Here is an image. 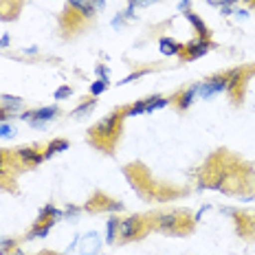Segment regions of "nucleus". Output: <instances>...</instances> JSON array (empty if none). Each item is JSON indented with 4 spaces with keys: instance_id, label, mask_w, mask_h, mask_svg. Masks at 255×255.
<instances>
[{
    "instance_id": "1",
    "label": "nucleus",
    "mask_w": 255,
    "mask_h": 255,
    "mask_svg": "<svg viewBox=\"0 0 255 255\" xmlns=\"http://www.w3.org/2000/svg\"><path fill=\"white\" fill-rule=\"evenodd\" d=\"M121 119H124V110H121V108H117L110 115L102 117L97 124L90 128V132H88L90 141L97 143V147L113 150V143L117 141V136H119V130H121Z\"/></svg>"
},
{
    "instance_id": "2",
    "label": "nucleus",
    "mask_w": 255,
    "mask_h": 255,
    "mask_svg": "<svg viewBox=\"0 0 255 255\" xmlns=\"http://www.w3.org/2000/svg\"><path fill=\"white\" fill-rule=\"evenodd\" d=\"M152 227L158 231L172 233V236H180V233L191 231V222L187 220V214L183 211H169V214H156L152 218Z\"/></svg>"
},
{
    "instance_id": "3",
    "label": "nucleus",
    "mask_w": 255,
    "mask_h": 255,
    "mask_svg": "<svg viewBox=\"0 0 255 255\" xmlns=\"http://www.w3.org/2000/svg\"><path fill=\"white\" fill-rule=\"evenodd\" d=\"M147 225L143 220V216H128L126 220L119 222V238L121 240H136L145 233Z\"/></svg>"
},
{
    "instance_id": "4",
    "label": "nucleus",
    "mask_w": 255,
    "mask_h": 255,
    "mask_svg": "<svg viewBox=\"0 0 255 255\" xmlns=\"http://www.w3.org/2000/svg\"><path fill=\"white\" fill-rule=\"evenodd\" d=\"M222 90H227V75H214L207 79V82L198 84V95L205 99L216 93H222Z\"/></svg>"
},
{
    "instance_id": "5",
    "label": "nucleus",
    "mask_w": 255,
    "mask_h": 255,
    "mask_svg": "<svg viewBox=\"0 0 255 255\" xmlns=\"http://www.w3.org/2000/svg\"><path fill=\"white\" fill-rule=\"evenodd\" d=\"M57 115H60V108H57V106H46V108H40V110H31L29 124H31V128H44L46 121L55 119Z\"/></svg>"
},
{
    "instance_id": "6",
    "label": "nucleus",
    "mask_w": 255,
    "mask_h": 255,
    "mask_svg": "<svg viewBox=\"0 0 255 255\" xmlns=\"http://www.w3.org/2000/svg\"><path fill=\"white\" fill-rule=\"evenodd\" d=\"M211 49V42L209 40H194V42H189L187 46H183V57L185 60H198V57H203L207 55V51Z\"/></svg>"
},
{
    "instance_id": "7",
    "label": "nucleus",
    "mask_w": 255,
    "mask_h": 255,
    "mask_svg": "<svg viewBox=\"0 0 255 255\" xmlns=\"http://www.w3.org/2000/svg\"><path fill=\"white\" fill-rule=\"evenodd\" d=\"M66 2H68V7H71L73 11H77L84 20H93L95 13H97V7H95L90 0H66Z\"/></svg>"
},
{
    "instance_id": "8",
    "label": "nucleus",
    "mask_w": 255,
    "mask_h": 255,
    "mask_svg": "<svg viewBox=\"0 0 255 255\" xmlns=\"http://www.w3.org/2000/svg\"><path fill=\"white\" fill-rule=\"evenodd\" d=\"M238 231L242 236H253L255 238V214H236Z\"/></svg>"
},
{
    "instance_id": "9",
    "label": "nucleus",
    "mask_w": 255,
    "mask_h": 255,
    "mask_svg": "<svg viewBox=\"0 0 255 255\" xmlns=\"http://www.w3.org/2000/svg\"><path fill=\"white\" fill-rule=\"evenodd\" d=\"M15 154H18L20 161L26 163V165H40V163H44V154H40L35 147H20Z\"/></svg>"
},
{
    "instance_id": "10",
    "label": "nucleus",
    "mask_w": 255,
    "mask_h": 255,
    "mask_svg": "<svg viewBox=\"0 0 255 255\" xmlns=\"http://www.w3.org/2000/svg\"><path fill=\"white\" fill-rule=\"evenodd\" d=\"M185 18L191 22V26H194L196 31H198V38L200 40H209V29H207V24H205V20L200 18L198 13H191V11H185Z\"/></svg>"
},
{
    "instance_id": "11",
    "label": "nucleus",
    "mask_w": 255,
    "mask_h": 255,
    "mask_svg": "<svg viewBox=\"0 0 255 255\" xmlns=\"http://www.w3.org/2000/svg\"><path fill=\"white\" fill-rule=\"evenodd\" d=\"M64 214L60 209H57L55 205H44L42 207V211H40V216H38V220H35V225H44V222H51V220H57V218H62Z\"/></svg>"
},
{
    "instance_id": "12",
    "label": "nucleus",
    "mask_w": 255,
    "mask_h": 255,
    "mask_svg": "<svg viewBox=\"0 0 255 255\" xmlns=\"http://www.w3.org/2000/svg\"><path fill=\"white\" fill-rule=\"evenodd\" d=\"M196 95H198V84H196V86H191V88H187V90H183V93L176 97L178 110H187L189 106H191V102H194Z\"/></svg>"
},
{
    "instance_id": "13",
    "label": "nucleus",
    "mask_w": 255,
    "mask_h": 255,
    "mask_svg": "<svg viewBox=\"0 0 255 255\" xmlns=\"http://www.w3.org/2000/svg\"><path fill=\"white\" fill-rule=\"evenodd\" d=\"M158 49H161L163 55L172 57V55H176V53L183 51V46H180L178 42H174L172 38H161V40H158Z\"/></svg>"
},
{
    "instance_id": "14",
    "label": "nucleus",
    "mask_w": 255,
    "mask_h": 255,
    "mask_svg": "<svg viewBox=\"0 0 255 255\" xmlns=\"http://www.w3.org/2000/svg\"><path fill=\"white\" fill-rule=\"evenodd\" d=\"M68 139H55V141H51L49 143V147L44 150V161H49V158H53L57 152H64V150H68Z\"/></svg>"
},
{
    "instance_id": "15",
    "label": "nucleus",
    "mask_w": 255,
    "mask_h": 255,
    "mask_svg": "<svg viewBox=\"0 0 255 255\" xmlns=\"http://www.w3.org/2000/svg\"><path fill=\"white\" fill-rule=\"evenodd\" d=\"M55 222H57V220L44 222V225H33L26 238H29V240H35V238H44V236H49V231L53 229V225H55Z\"/></svg>"
},
{
    "instance_id": "16",
    "label": "nucleus",
    "mask_w": 255,
    "mask_h": 255,
    "mask_svg": "<svg viewBox=\"0 0 255 255\" xmlns=\"http://www.w3.org/2000/svg\"><path fill=\"white\" fill-rule=\"evenodd\" d=\"M119 218L117 216H110V220H108V225H106V242L108 244H113L117 240V236H119Z\"/></svg>"
},
{
    "instance_id": "17",
    "label": "nucleus",
    "mask_w": 255,
    "mask_h": 255,
    "mask_svg": "<svg viewBox=\"0 0 255 255\" xmlns=\"http://www.w3.org/2000/svg\"><path fill=\"white\" fill-rule=\"evenodd\" d=\"M99 251V240H97V236L95 233H88L86 238H84V242H82V253L84 255H95Z\"/></svg>"
},
{
    "instance_id": "18",
    "label": "nucleus",
    "mask_w": 255,
    "mask_h": 255,
    "mask_svg": "<svg viewBox=\"0 0 255 255\" xmlns=\"http://www.w3.org/2000/svg\"><path fill=\"white\" fill-rule=\"evenodd\" d=\"M95 106H97V102H95V97H93V99H88V102L79 104V106H77V108H75V110H73V117H77V119H79V117L88 115V113H90V110H93V108H95Z\"/></svg>"
},
{
    "instance_id": "19",
    "label": "nucleus",
    "mask_w": 255,
    "mask_h": 255,
    "mask_svg": "<svg viewBox=\"0 0 255 255\" xmlns=\"http://www.w3.org/2000/svg\"><path fill=\"white\" fill-rule=\"evenodd\" d=\"M2 104H4V108H9L11 113L13 110H18V108H22V99L11 97V95H2Z\"/></svg>"
},
{
    "instance_id": "20",
    "label": "nucleus",
    "mask_w": 255,
    "mask_h": 255,
    "mask_svg": "<svg viewBox=\"0 0 255 255\" xmlns=\"http://www.w3.org/2000/svg\"><path fill=\"white\" fill-rule=\"evenodd\" d=\"M154 2H158V0H128V11L124 15H132L134 7H150Z\"/></svg>"
},
{
    "instance_id": "21",
    "label": "nucleus",
    "mask_w": 255,
    "mask_h": 255,
    "mask_svg": "<svg viewBox=\"0 0 255 255\" xmlns=\"http://www.w3.org/2000/svg\"><path fill=\"white\" fill-rule=\"evenodd\" d=\"M11 251H15V240H13V238L0 240V255H9Z\"/></svg>"
},
{
    "instance_id": "22",
    "label": "nucleus",
    "mask_w": 255,
    "mask_h": 255,
    "mask_svg": "<svg viewBox=\"0 0 255 255\" xmlns=\"http://www.w3.org/2000/svg\"><path fill=\"white\" fill-rule=\"evenodd\" d=\"M11 136H15V128L9 126L7 121L0 124V139H11Z\"/></svg>"
},
{
    "instance_id": "23",
    "label": "nucleus",
    "mask_w": 255,
    "mask_h": 255,
    "mask_svg": "<svg viewBox=\"0 0 255 255\" xmlns=\"http://www.w3.org/2000/svg\"><path fill=\"white\" fill-rule=\"evenodd\" d=\"M150 68H145V71H136V73H132V75H128V77H124V79H121V86H124V84H128V82H134V79H139L141 75H150Z\"/></svg>"
},
{
    "instance_id": "24",
    "label": "nucleus",
    "mask_w": 255,
    "mask_h": 255,
    "mask_svg": "<svg viewBox=\"0 0 255 255\" xmlns=\"http://www.w3.org/2000/svg\"><path fill=\"white\" fill-rule=\"evenodd\" d=\"M106 86H108V84L102 82V79H99V82H95L93 86H90V93H93V97H97V95H102L104 90H106Z\"/></svg>"
},
{
    "instance_id": "25",
    "label": "nucleus",
    "mask_w": 255,
    "mask_h": 255,
    "mask_svg": "<svg viewBox=\"0 0 255 255\" xmlns=\"http://www.w3.org/2000/svg\"><path fill=\"white\" fill-rule=\"evenodd\" d=\"M95 71H97V75H99V79H102V82H106V84H110V71H108V68H106L104 66V64H99V66L97 68H95Z\"/></svg>"
},
{
    "instance_id": "26",
    "label": "nucleus",
    "mask_w": 255,
    "mask_h": 255,
    "mask_svg": "<svg viewBox=\"0 0 255 255\" xmlns=\"http://www.w3.org/2000/svg\"><path fill=\"white\" fill-rule=\"evenodd\" d=\"M71 93H73L71 86H60L53 95H55V99H66V97H71Z\"/></svg>"
},
{
    "instance_id": "27",
    "label": "nucleus",
    "mask_w": 255,
    "mask_h": 255,
    "mask_svg": "<svg viewBox=\"0 0 255 255\" xmlns=\"http://www.w3.org/2000/svg\"><path fill=\"white\" fill-rule=\"evenodd\" d=\"M11 115H13V113H11L9 108H0V124H4V121H7Z\"/></svg>"
},
{
    "instance_id": "28",
    "label": "nucleus",
    "mask_w": 255,
    "mask_h": 255,
    "mask_svg": "<svg viewBox=\"0 0 255 255\" xmlns=\"http://www.w3.org/2000/svg\"><path fill=\"white\" fill-rule=\"evenodd\" d=\"M4 176V152L0 150V178Z\"/></svg>"
},
{
    "instance_id": "29",
    "label": "nucleus",
    "mask_w": 255,
    "mask_h": 255,
    "mask_svg": "<svg viewBox=\"0 0 255 255\" xmlns=\"http://www.w3.org/2000/svg\"><path fill=\"white\" fill-rule=\"evenodd\" d=\"M73 214H79V207H68V209H66V216L73 218Z\"/></svg>"
},
{
    "instance_id": "30",
    "label": "nucleus",
    "mask_w": 255,
    "mask_h": 255,
    "mask_svg": "<svg viewBox=\"0 0 255 255\" xmlns=\"http://www.w3.org/2000/svg\"><path fill=\"white\" fill-rule=\"evenodd\" d=\"M0 46H9V35H7V33L0 38Z\"/></svg>"
},
{
    "instance_id": "31",
    "label": "nucleus",
    "mask_w": 255,
    "mask_h": 255,
    "mask_svg": "<svg viewBox=\"0 0 255 255\" xmlns=\"http://www.w3.org/2000/svg\"><path fill=\"white\" fill-rule=\"evenodd\" d=\"M90 2H95V7H97V9H104L106 0H90Z\"/></svg>"
},
{
    "instance_id": "32",
    "label": "nucleus",
    "mask_w": 255,
    "mask_h": 255,
    "mask_svg": "<svg viewBox=\"0 0 255 255\" xmlns=\"http://www.w3.org/2000/svg\"><path fill=\"white\" fill-rule=\"evenodd\" d=\"M187 7H189V0H183V2L178 4V9H183V11H187Z\"/></svg>"
},
{
    "instance_id": "33",
    "label": "nucleus",
    "mask_w": 255,
    "mask_h": 255,
    "mask_svg": "<svg viewBox=\"0 0 255 255\" xmlns=\"http://www.w3.org/2000/svg\"><path fill=\"white\" fill-rule=\"evenodd\" d=\"M247 2H251V0H247Z\"/></svg>"
}]
</instances>
